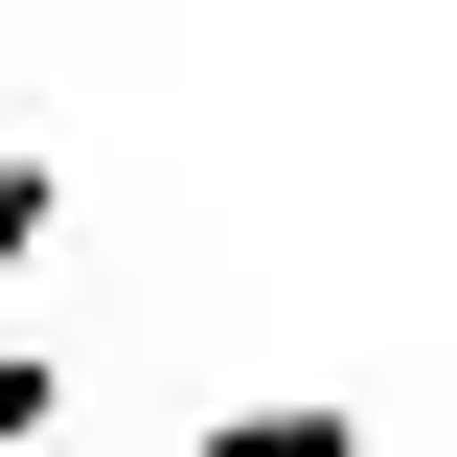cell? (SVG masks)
I'll return each mask as SVG.
<instances>
[{"label": "cell", "instance_id": "obj_1", "mask_svg": "<svg viewBox=\"0 0 457 457\" xmlns=\"http://www.w3.org/2000/svg\"><path fill=\"white\" fill-rule=\"evenodd\" d=\"M183 457H366V411H343V389H252V411H206Z\"/></svg>", "mask_w": 457, "mask_h": 457}, {"label": "cell", "instance_id": "obj_2", "mask_svg": "<svg viewBox=\"0 0 457 457\" xmlns=\"http://www.w3.org/2000/svg\"><path fill=\"white\" fill-rule=\"evenodd\" d=\"M46 206H69V183L23 161V137H0V275H23V252H46Z\"/></svg>", "mask_w": 457, "mask_h": 457}, {"label": "cell", "instance_id": "obj_3", "mask_svg": "<svg viewBox=\"0 0 457 457\" xmlns=\"http://www.w3.org/2000/svg\"><path fill=\"white\" fill-rule=\"evenodd\" d=\"M435 457H457V435H435Z\"/></svg>", "mask_w": 457, "mask_h": 457}]
</instances>
